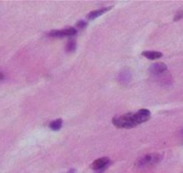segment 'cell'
Segmentation results:
<instances>
[{
  "mask_svg": "<svg viewBox=\"0 0 183 173\" xmlns=\"http://www.w3.org/2000/svg\"><path fill=\"white\" fill-rule=\"evenodd\" d=\"M151 118V112L147 109H140L136 113H129L116 116L112 123L118 128H132L145 123Z\"/></svg>",
  "mask_w": 183,
  "mask_h": 173,
  "instance_id": "1",
  "label": "cell"
},
{
  "mask_svg": "<svg viewBox=\"0 0 183 173\" xmlns=\"http://www.w3.org/2000/svg\"><path fill=\"white\" fill-rule=\"evenodd\" d=\"M161 160H162V156L159 154H148V155L144 156L143 158H140L136 161V166L143 168L145 166L155 164L157 162H159Z\"/></svg>",
  "mask_w": 183,
  "mask_h": 173,
  "instance_id": "2",
  "label": "cell"
},
{
  "mask_svg": "<svg viewBox=\"0 0 183 173\" xmlns=\"http://www.w3.org/2000/svg\"><path fill=\"white\" fill-rule=\"evenodd\" d=\"M77 33V29L74 27L66 28L63 30H54L51 31L49 34L51 37H64V36H72Z\"/></svg>",
  "mask_w": 183,
  "mask_h": 173,
  "instance_id": "3",
  "label": "cell"
},
{
  "mask_svg": "<svg viewBox=\"0 0 183 173\" xmlns=\"http://www.w3.org/2000/svg\"><path fill=\"white\" fill-rule=\"evenodd\" d=\"M150 72L154 75H160L162 74L163 72H165L167 71V66L162 63V62H158V63H155L153 64L150 69H149Z\"/></svg>",
  "mask_w": 183,
  "mask_h": 173,
  "instance_id": "4",
  "label": "cell"
},
{
  "mask_svg": "<svg viewBox=\"0 0 183 173\" xmlns=\"http://www.w3.org/2000/svg\"><path fill=\"white\" fill-rule=\"evenodd\" d=\"M109 162V159L108 157H103V158H100V159H97L96 161H94L91 164V168L95 171L101 170V169L104 168L105 166H107Z\"/></svg>",
  "mask_w": 183,
  "mask_h": 173,
  "instance_id": "5",
  "label": "cell"
},
{
  "mask_svg": "<svg viewBox=\"0 0 183 173\" xmlns=\"http://www.w3.org/2000/svg\"><path fill=\"white\" fill-rule=\"evenodd\" d=\"M111 7L109 6L107 8H103V9H100V10H95V11H93L91 13H89L87 15V18L90 19V20H93L95 18H97L98 16H101L102 15H103L104 13H106L107 11H109Z\"/></svg>",
  "mask_w": 183,
  "mask_h": 173,
  "instance_id": "6",
  "label": "cell"
},
{
  "mask_svg": "<svg viewBox=\"0 0 183 173\" xmlns=\"http://www.w3.org/2000/svg\"><path fill=\"white\" fill-rule=\"evenodd\" d=\"M143 56H145V58L149 59V60H156L159 59L162 56V54L161 52H158V51H145L142 53Z\"/></svg>",
  "mask_w": 183,
  "mask_h": 173,
  "instance_id": "7",
  "label": "cell"
},
{
  "mask_svg": "<svg viewBox=\"0 0 183 173\" xmlns=\"http://www.w3.org/2000/svg\"><path fill=\"white\" fill-rule=\"evenodd\" d=\"M131 78V74L130 72H129L128 71H121L119 73V80L122 83H127L129 80H130Z\"/></svg>",
  "mask_w": 183,
  "mask_h": 173,
  "instance_id": "8",
  "label": "cell"
},
{
  "mask_svg": "<svg viewBox=\"0 0 183 173\" xmlns=\"http://www.w3.org/2000/svg\"><path fill=\"white\" fill-rule=\"evenodd\" d=\"M61 126H62V120H61V119L55 120V121L51 122V124H50V127H51L52 130H55V131L59 130V129L61 128Z\"/></svg>",
  "mask_w": 183,
  "mask_h": 173,
  "instance_id": "9",
  "label": "cell"
},
{
  "mask_svg": "<svg viewBox=\"0 0 183 173\" xmlns=\"http://www.w3.org/2000/svg\"><path fill=\"white\" fill-rule=\"evenodd\" d=\"M76 47H77V43H76V42H75L74 40H72V41H69V42L67 43L66 49H67V51L72 52V51H74V50H76Z\"/></svg>",
  "mask_w": 183,
  "mask_h": 173,
  "instance_id": "10",
  "label": "cell"
},
{
  "mask_svg": "<svg viewBox=\"0 0 183 173\" xmlns=\"http://www.w3.org/2000/svg\"><path fill=\"white\" fill-rule=\"evenodd\" d=\"M86 25H87V23H86L85 21L81 20V21H78V22H77V27L79 28V29H83V28H84Z\"/></svg>",
  "mask_w": 183,
  "mask_h": 173,
  "instance_id": "11",
  "label": "cell"
},
{
  "mask_svg": "<svg viewBox=\"0 0 183 173\" xmlns=\"http://www.w3.org/2000/svg\"><path fill=\"white\" fill-rule=\"evenodd\" d=\"M182 17H183V10H181V11L178 12V13L175 15V18H174V20H175V21H178V20L181 19Z\"/></svg>",
  "mask_w": 183,
  "mask_h": 173,
  "instance_id": "12",
  "label": "cell"
},
{
  "mask_svg": "<svg viewBox=\"0 0 183 173\" xmlns=\"http://www.w3.org/2000/svg\"><path fill=\"white\" fill-rule=\"evenodd\" d=\"M2 79H4V74L0 71V80H2Z\"/></svg>",
  "mask_w": 183,
  "mask_h": 173,
  "instance_id": "13",
  "label": "cell"
},
{
  "mask_svg": "<svg viewBox=\"0 0 183 173\" xmlns=\"http://www.w3.org/2000/svg\"><path fill=\"white\" fill-rule=\"evenodd\" d=\"M181 136H182V138H183V129L181 130Z\"/></svg>",
  "mask_w": 183,
  "mask_h": 173,
  "instance_id": "14",
  "label": "cell"
},
{
  "mask_svg": "<svg viewBox=\"0 0 183 173\" xmlns=\"http://www.w3.org/2000/svg\"><path fill=\"white\" fill-rule=\"evenodd\" d=\"M73 171H69L68 173H71V172H73Z\"/></svg>",
  "mask_w": 183,
  "mask_h": 173,
  "instance_id": "15",
  "label": "cell"
}]
</instances>
